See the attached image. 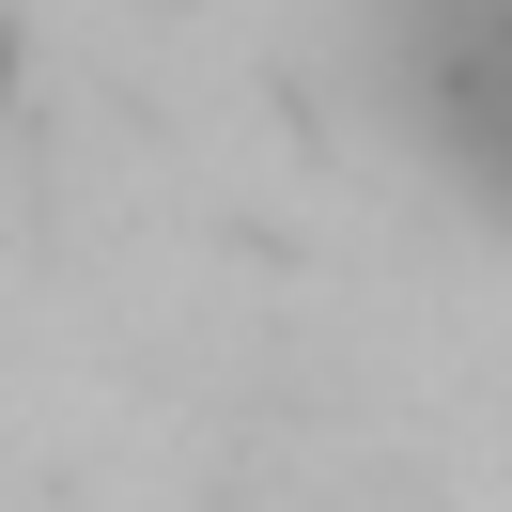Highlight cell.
I'll return each mask as SVG.
<instances>
[{"label":"cell","instance_id":"cell-1","mask_svg":"<svg viewBox=\"0 0 512 512\" xmlns=\"http://www.w3.org/2000/svg\"><path fill=\"white\" fill-rule=\"evenodd\" d=\"M419 109L466 156V187L512 202V0H419Z\"/></svg>","mask_w":512,"mask_h":512}]
</instances>
